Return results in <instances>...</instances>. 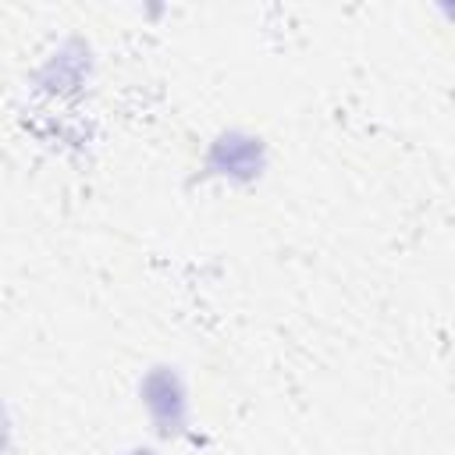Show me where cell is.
Here are the masks:
<instances>
[{"label":"cell","instance_id":"6da1fadb","mask_svg":"<svg viewBox=\"0 0 455 455\" xmlns=\"http://www.w3.org/2000/svg\"><path fill=\"white\" fill-rule=\"evenodd\" d=\"M0 441H4V416H0Z\"/></svg>","mask_w":455,"mask_h":455}]
</instances>
